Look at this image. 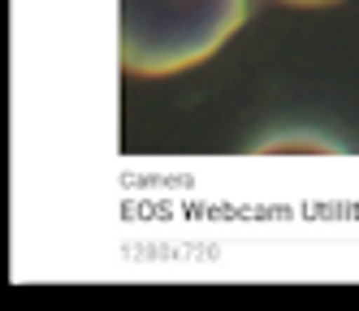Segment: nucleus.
Here are the masks:
<instances>
[{"mask_svg":"<svg viewBox=\"0 0 359 311\" xmlns=\"http://www.w3.org/2000/svg\"><path fill=\"white\" fill-rule=\"evenodd\" d=\"M247 0H117V57L126 74L165 78L208 61L238 31Z\"/></svg>","mask_w":359,"mask_h":311,"instance_id":"nucleus-1","label":"nucleus"},{"mask_svg":"<svg viewBox=\"0 0 359 311\" xmlns=\"http://www.w3.org/2000/svg\"><path fill=\"white\" fill-rule=\"evenodd\" d=\"M286 5H333V0H286Z\"/></svg>","mask_w":359,"mask_h":311,"instance_id":"nucleus-2","label":"nucleus"}]
</instances>
